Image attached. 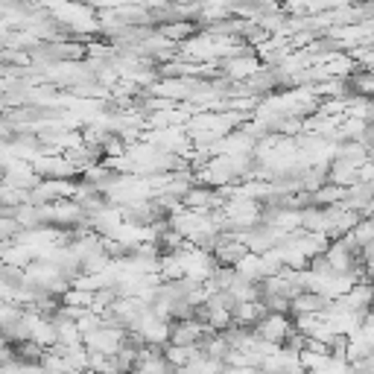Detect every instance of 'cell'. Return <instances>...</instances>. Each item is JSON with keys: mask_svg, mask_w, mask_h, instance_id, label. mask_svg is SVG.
<instances>
[{"mask_svg": "<svg viewBox=\"0 0 374 374\" xmlns=\"http://www.w3.org/2000/svg\"><path fill=\"white\" fill-rule=\"evenodd\" d=\"M255 333L266 342H275V345H280L287 336H293V325L287 316H280V313H269L263 316L258 325H255Z\"/></svg>", "mask_w": 374, "mask_h": 374, "instance_id": "obj_1", "label": "cell"}, {"mask_svg": "<svg viewBox=\"0 0 374 374\" xmlns=\"http://www.w3.org/2000/svg\"><path fill=\"white\" fill-rule=\"evenodd\" d=\"M354 374H374V371L368 368V363H357V365H354Z\"/></svg>", "mask_w": 374, "mask_h": 374, "instance_id": "obj_2", "label": "cell"}]
</instances>
